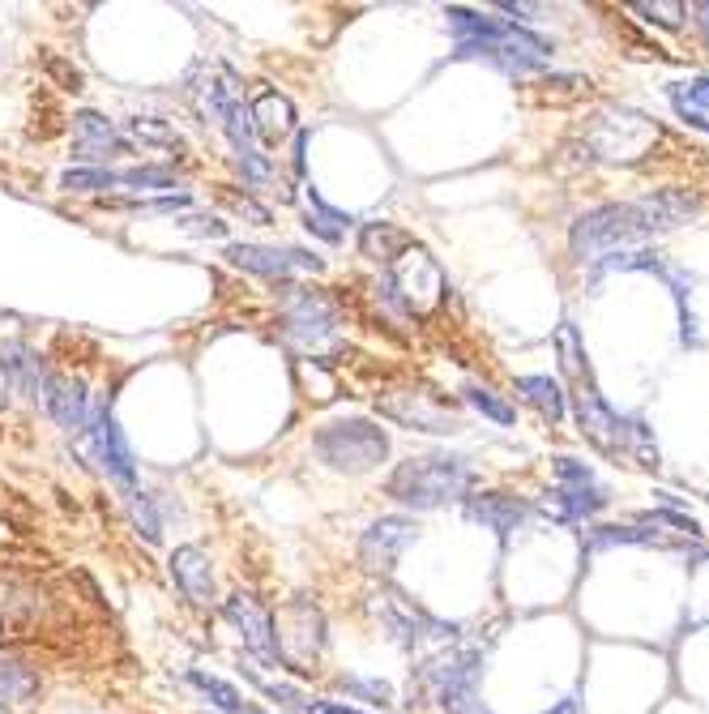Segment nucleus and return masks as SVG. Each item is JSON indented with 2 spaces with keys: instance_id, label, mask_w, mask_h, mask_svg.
<instances>
[{
  "instance_id": "16",
  "label": "nucleus",
  "mask_w": 709,
  "mask_h": 714,
  "mask_svg": "<svg viewBox=\"0 0 709 714\" xmlns=\"http://www.w3.org/2000/svg\"><path fill=\"white\" fill-rule=\"evenodd\" d=\"M628 206H632V215H637L641 236L676 231V227H683L688 219L701 215V197H692V192H683V189H662V192H655V197L628 201Z\"/></svg>"
},
{
  "instance_id": "5",
  "label": "nucleus",
  "mask_w": 709,
  "mask_h": 714,
  "mask_svg": "<svg viewBox=\"0 0 709 714\" xmlns=\"http://www.w3.org/2000/svg\"><path fill=\"white\" fill-rule=\"evenodd\" d=\"M479 651H445L419 667V688L445 714H488V706L479 702Z\"/></svg>"
},
{
  "instance_id": "43",
  "label": "nucleus",
  "mask_w": 709,
  "mask_h": 714,
  "mask_svg": "<svg viewBox=\"0 0 709 714\" xmlns=\"http://www.w3.org/2000/svg\"><path fill=\"white\" fill-rule=\"evenodd\" d=\"M697 22H701V30H706V39H709V0L706 4H697Z\"/></svg>"
},
{
  "instance_id": "7",
  "label": "nucleus",
  "mask_w": 709,
  "mask_h": 714,
  "mask_svg": "<svg viewBox=\"0 0 709 714\" xmlns=\"http://www.w3.org/2000/svg\"><path fill=\"white\" fill-rule=\"evenodd\" d=\"M637 240H646V236H641V227H637L632 206H599V210H586V215L573 222L569 252H573L577 261L599 266V261L616 257V252H628V245H637Z\"/></svg>"
},
{
  "instance_id": "36",
  "label": "nucleus",
  "mask_w": 709,
  "mask_h": 714,
  "mask_svg": "<svg viewBox=\"0 0 709 714\" xmlns=\"http://www.w3.org/2000/svg\"><path fill=\"white\" fill-rule=\"evenodd\" d=\"M48 73H52L56 82H60V90H73V95H78V90L86 86L82 69H78V65H69L64 56H48Z\"/></svg>"
},
{
  "instance_id": "27",
  "label": "nucleus",
  "mask_w": 709,
  "mask_h": 714,
  "mask_svg": "<svg viewBox=\"0 0 709 714\" xmlns=\"http://www.w3.org/2000/svg\"><path fill=\"white\" fill-rule=\"evenodd\" d=\"M39 697V676L13 660H0V706H30Z\"/></svg>"
},
{
  "instance_id": "40",
  "label": "nucleus",
  "mask_w": 709,
  "mask_h": 714,
  "mask_svg": "<svg viewBox=\"0 0 709 714\" xmlns=\"http://www.w3.org/2000/svg\"><path fill=\"white\" fill-rule=\"evenodd\" d=\"M184 222H197V227H192L197 236H214V240L227 236V222H219V219H184Z\"/></svg>"
},
{
  "instance_id": "14",
  "label": "nucleus",
  "mask_w": 709,
  "mask_h": 714,
  "mask_svg": "<svg viewBox=\"0 0 709 714\" xmlns=\"http://www.w3.org/2000/svg\"><path fill=\"white\" fill-rule=\"evenodd\" d=\"M90 437H94V449H99V458H103V467L108 475L116 479V488L129 496L137 493L141 484H137V458L133 449H129V440L120 433V424H116V415L103 407V411H90Z\"/></svg>"
},
{
  "instance_id": "17",
  "label": "nucleus",
  "mask_w": 709,
  "mask_h": 714,
  "mask_svg": "<svg viewBox=\"0 0 709 714\" xmlns=\"http://www.w3.org/2000/svg\"><path fill=\"white\" fill-rule=\"evenodd\" d=\"M0 377H4V389H9V394H22L30 403H39V398H43V385L52 377V368H48V359L39 356L30 343L9 338V343L0 347Z\"/></svg>"
},
{
  "instance_id": "6",
  "label": "nucleus",
  "mask_w": 709,
  "mask_h": 714,
  "mask_svg": "<svg viewBox=\"0 0 709 714\" xmlns=\"http://www.w3.org/2000/svg\"><path fill=\"white\" fill-rule=\"evenodd\" d=\"M282 338L308 356L338 347V308L321 287H291L282 282Z\"/></svg>"
},
{
  "instance_id": "1",
  "label": "nucleus",
  "mask_w": 709,
  "mask_h": 714,
  "mask_svg": "<svg viewBox=\"0 0 709 714\" xmlns=\"http://www.w3.org/2000/svg\"><path fill=\"white\" fill-rule=\"evenodd\" d=\"M445 22L453 34V52L462 60H488L491 69H500L509 78H530L551 65V43L518 22H500V18L475 13L462 4H449Z\"/></svg>"
},
{
  "instance_id": "24",
  "label": "nucleus",
  "mask_w": 709,
  "mask_h": 714,
  "mask_svg": "<svg viewBox=\"0 0 709 714\" xmlns=\"http://www.w3.org/2000/svg\"><path fill=\"white\" fill-rule=\"evenodd\" d=\"M351 222L354 219L347 215V210L329 206L317 189L303 192V227H308L317 240H326V245H342V240H347V231H351Z\"/></svg>"
},
{
  "instance_id": "9",
  "label": "nucleus",
  "mask_w": 709,
  "mask_h": 714,
  "mask_svg": "<svg viewBox=\"0 0 709 714\" xmlns=\"http://www.w3.org/2000/svg\"><path fill=\"white\" fill-rule=\"evenodd\" d=\"M586 141L599 150V159H616V163L625 159V163H632V159H641V155L658 141V129H655V120H646L641 111L607 108L590 120Z\"/></svg>"
},
{
  "instance_id": "23",
  "label": "nucleus",
  "mask_w": 709,
  "mask_h": 714,
  "mask_svg": "<svg viewBox=\"0 0 709 714\" xmlns=\"http://www.w3.org/2000/svg\"><path fill=\"white\" fill-rule=\"evenodd\" d=\"M415 240H410V231H402L398 222H363L359 227V252L368 257V261H377V266H393L402 252H410Z\"/></svg>"
},
{
  "instance_id": "44",
  "label": "nucleus",
  "mask_w": 709,
  "mask_h": 714,
  "mask_svg": "<svg viewBox=\"0 0 709 714\" xmlns=\"http://www.w3.org/2000/svg\"><path fill=\"white\" fill-rule=\"evenodd\" d=\"M0 407H4V385H0Z\"/></svg>"
},
{
  "instance_id": "15",
  "label": "nucleus",
  "mask_w": 709,
  "mask_h": 714,
  "mask_svg": "<svg viewBox=\"0 0 709 714\" xmlns=\"http://www.w3.org/2000/svg\"><path fill=\"white\" fill-rule=\"evenodd\" d=\"M381 411L407 428H419V433H437V437H453L462 428V419L449 411L445 403H437L432 394H419V389H407V394H393L385 398Z\"/></svg>"
},
{
  "instance_id": "19",
  "label": "nucleus",
  "mask_w": 709,
  "mask_h": 714,
  "mask_svg": "<svg viewBox=\"0 0 709 714\" xmlns=\"http://www.w3.org/2000/svg\"><path fill=\"white\" fill-rule=\"evenodd\" d=\"M39 403H43V411L52 415L64 433H78V428L90 424V394H86V385L73 381V377L52 373L48 385H43V398H39Z\"/></svg>"
},
{
  "instance_id": "34",
  "label": "nucleus",
  "mask_w": 709,
  "mask_h": 714,
  "mask_svg": "<svg viewBox=\"0 0 709 714\" xmlns=\"http://www.w3.org/2000/svg\"><path fill=\"white\" fill-rule=\"evenodd\" d=\"M129 133L141 141H163V146H176V129L171 125H163V120H150V116H137V120H129Z\"/></svg>"
},
{
  "instance_id": "11",
  "label": "nucleus",
  "mask_w": 709,
  "mask_h": 714,
  "mask_svg": "<svg viewBox=\"0 0 709 714\" xmlns=\"http://www.w3.org/2000/svg\"><path fill=\"white\" fill-rule=\"evenodd\" d=\"M222 616L236 625V633L244 637V646L257 655L261 663H270V667H287V655H282V642H278V629H273V616L266 607L257 604L252 595H231L227 604H222Z\"/></svg>"
},
{
  "instance_id": "30",
  "label": "nucleus",
  "mask_w": 709,
  "mask_h": 714,
  "mask_svg": "<svg viewBox=\"0 0 709 714\" xmlns=\"http://www.w3.org/2000/svg\"><path fill=\"white\" fill-rule=\"evenodd\" d=\"M116 185H120V171H111V167H69L60 176L64 192H103L116 189Z\"/></svg>"
},
{
  "instance_id": "10",
  "label": "nucleus",
  "mask_w": 709,
  "mask_h": 714,
  "mask_svg": "<svg viewBox=\"0 0 709 714\" xmlns=\"http://www.w3.org/2000/svg\"><path fill=\"white\" fill-rule=\"evenodd\" d=\"M236 270H248L257 278H273V282H291V275H321L326 261L308 248H273V245H227L222 252Z\"/></svg>"
},
{
  "instance_id": "41",
  "label": "nucleus",
  "mask_w": 709,
  "mask_h": 714,
  "mask_svg": "<svg viewBox=\"0 0 709 714\" xmlns=\"http://www.w3.org/2000/svg\"><path fill=\"white\" fill-rule=\"evenodd\" d=\"M308 714H363V711H354V706H347V702H317Z\"/></svg>"
},
{
  "instance_id": "33",
  "label": "nucleus",
  "mask_w": 709,
  "mask_h": 714,
  "mask_svg": "<svg viewBox=\"0 0 709 714\" xmlns=\"http://www.w3.org/2000/svg\"><path fill=\"white\" fill-rule=\"evenodd\" d=\"M120 185H129V189H167V192H176V176H171L167 167H129V171H120Z\"/></svg>"
},
{
  "instance_id": "39",
  "label": "nucleus",
  "mask_w": 709,
  "mask_h": 714,
  "mask_svg": "<svg viewBox=\"0 0 709 714\" xmlns=\"http://www.w3.org/2000/svg\"><path fill=\"white\" fill-rule=\"evenodd\" d=\"M342 685L351 688V693H363V697H377V702H393V688L385 685V681H363V676H351V681H342Z\"/></svg>"
},
{
  "instance_id": "32",
  "label": "nucleus",
  "mask_w": 709,
  "mask_h": 714,
  "mask_svg": "<svg viewBox=\"0 0 709 714\" xmlns=\"http://www.w3.org/2000/svg\"><path fill=\"white\" fill-rule=\"evenodd\" d=\"M462 394H466V403H470V407H475L479 415H488L491 424H505V428H509V424L518 419V411H513L509 403H500L488 385H466Z\"/></svg>"
},
{
  "instance_id": "22",
  "label": "nucleus",
  "mask_w": 709,
  "mask_h": 714,
  "mask_svg": "<svg viewBox=\"0 0 709 714\" xmlns=\"http://www.w3.org/2000/svg\"><path fill=\"white\" fill-rule=\"evenodd\" d=\"M248 116H252V133L261 141H270V146L296 133V108H291V99L278 95V90H261V95L248 103Z\"/></svg>"
},
{
  "instance_id": "38",
  "label": "nucleus",
  "mask_w": 709,
  "mask_h": 714,
  "mask_svg": "<svg viewBox=\"0 0 709 714\" xmlns=\"http://www.w3.org/2000/svg\"><path fill=\"white\" fill-rule=\"evenodd\" d=\"M266 688V693H270L273 702H282V706H287V711H312V702H308V697H303L300 688H291V685H261Z\"/></svg>"
},
{
  "instance_id": "2",
  "label": "nucleus",
  "mask_w": 709,
  "mask_h": 714,
  "mask_svg": "<svg viewBox=\"0 0 709 714\" xmlns=\"http://www.w3.org/2000/svg\"><path fill=\"white\" fill-rule=\"evenodd\" d=\"M470 484H475L470 458H462V454H428V458H407L389 475L385 493L393 496L398 505H407V509L428 514V509H440L449 500H466Z\"/></svg>"
},
{
  "instance_id": "42",
  "label": "nucleus",
  "mask_w": 709,
  "mask_h": 714,
  "mask_svg": "<svg viewBox=\"0 0 709 714\" xmlns=\"http://www.w3.org/2000/svg\"><path fill=\"white\" fill-rule=\"evenodd\" d=\"M543 714H581V706H577V697H565V702H556V706Z\"/></svg>"
},
{
  "instance_id": "20",
  "label": "nucleus",
  "mask_w": 709,
  "mask_h": 714,
  "mask_svg": "<svg viewBox=\"0 0 709 714\" xmlns=\"http://www.w3.org/2000/svg\"><path fill=\"white\" fill-rule=\"evenodd\" d=\"M167 569H171L180 595H184L189 604H210V599H214V569H210V556L201 548H192V544L176 548L171 561H167Z\"/></svg>"
},
{
  "instance_id": "29",
  "label": "nucleus",
  "mask_w": 709,
  "mask_h": 714,
  "mask_svg": "<svg viewBox=\"0 0 709 714\" xmlns=\"http://www.w3.org/2000/svg\"><path fill=\"white\" fill-rule=\"evenodd\" d=\"M124 500H129V523H133L137 535H141L146 544H159V539H163V523H159L154 496H146L141 488H137V493H129Z\"/></svg>"
},
{
  "instance_id": "26",
  "label": "nucleus",
  "mask_w": 709,
  "mask_h": 714,
  "mask_svg": "<svg viewBox=\"0 0 709 714\" xmlns=\"http://www.w3.org/2000/svg\"><path fill=\"white\" fill-rule=\"evenodd\" d=\"M518 394L543 415L547 424H560V419L569 415L565 389H560V381H551V377H518Z\"/></svg>"
},
{
  "instance_id": "13",
  "label": "nucleus",
  "mask_w": 709,
  "mask_h": 714,
  "mask_svg": "<svg viewBox=\"0 0 709 714\" xmlns=\"http://www.w3.org/2000/svg\"><path fill=\"white\" fill-rule=\"evenodd\" d=\"M415 539H419V526L410 523V518L385 514V518H377V523L359 535V561H363L368 574H389Z\"/></svg>"
},
{
  "instance_id": "21",
  "label": "nucleus",
  "mask_w": 709,
  "mask_h": 714,
  "mask_svg": "<svg viewBox=\"0 0 709 714\" xmlns=\"http://www.w3.org/2000/svg\"><path fill=\"white\" fill-rule=\"evenodd\" d=\"M466 514H470L475 523H483L488 530H496L500 539H509V535L526 523L530 505L509 493H479V496H466Z\"/></svg>"
},
{
  "instance_id": "3",
  "label": "nucleus",
  "mask_w": 709,
  "mask_h": 714,
  "mask_svg": "<svg viewBox=\"0 0 709 714\" xmlns=\"http://www.w3.org/2000/svg\"><path fill=\"white\" fill-rule=\"evenodd\" d=\"M573 398H577L581 437L595 440L602 454H625V458H632L637 467L658 470V445H655V433L646 428V419L620 415L616 407H607L599 389H581Z\"/></svg>"
},
{
  "instance_id": "37",
  "label": "nucleus",
  "mask_w": 709,
  "mask_h": 714,
  "mask_svg": "<svg viewBox=\"0 0 709 714\" xmlns=\"http://www.w3.org/2000/svg\"><path fill=\"white\" fill-rule=\"evenodd\" d=\"M227 201H231V210H236V215L252 219L257 227H270V210H266L261 201H252V197H240V192H231V189H227Z\"/></svg>"
},
{
  "instance_id": "35",
  "label": "nucleus",
  "mask_w": 709,
  "mask_h": 714,
  "mask_svg": "<svg viewBox=\"0 0 709 714\" xmlns=\"http://www.w3.org/2000/svg\"><path fill=\"white\" fill-rule=\"evenodd\" d=\"M632 13H641L646 22H658V27H680L683 18V4L680 0H667V4H632Z\"/></svg>"
},
{
  "instance_id": "28",
  "label": "nucleus",
  "mask_w": 709,
  "mask_h": 714,
  "mask_svg": "<svg viewBox=\"0 0 709 714\" xmlns=\"http://www.w3.org/2000/svg\"><path fill=\"white\" fill-rule=\"evenodd\" d=\"M184 681H189L197 693H206V697L214 702V711L244 714V697H240V688H236V685H227V681H219V676H206V672H197V667H192Z\"/></svg>"
},
{
  "instance_id": "12",
  "label": "nucleus",
  "mask_w": 709,
  "mask_h": 714,
  "mask_svg": "<svg viewBox=\"0 0 709 714\" xmlns=\"http://www.w3.org/2000/svg\"><path fill=\"white\" fill-rule=\"evenodd\" d=\"M377 621H381V629L398 642V646H419L423 637H453L458 625H445L437 616H428L423 607H415L407 595H398V591H385L377 595Z\"/></svg>"
},
{
  "instance_id": "8",
  "label": "nucleus",
  "mask_w": 709,
  "mask_h": 714,
  "mask_svg": "<svg viewBox=\"0 0 709 714\" xmlns=\"http://www.w3.org/2000/svg\"><path fill=\"white\" fill-rule=\"evenodd\" d=\"M556 488L547 493L543 500V514L551 523H586V518H595L599 509H607V488H602L599 479H595V467H586V463H577V458H556Z\"/></svg>"
},
{
  "instance_id": "18",
  "label": "nucleus",
  "mask_w": 709,
  "mask_h": 714,
  "mask_svg": "<svg viewBox=\"0 0 709 714\" xmlns=\"http://www.w3.org/2000/svg\"><path fill=\"white\" fill-rule=\"evenodd\" d=\"M124 150H129V141H124V133L111 125L108 116H99V111H78L73 116V155L78 159L103 163V159L124 155Z\"/></svg>"
},
{
  "instance_id": "25",
  "label": "nucleus",
  "mask_w": 709,
  "mask_h": 714,
  "mask_svg": "<svg viewBox=\"0 0 709 714\" xmlns=\"http://www.w3.org/2000/svg\"><path fill=\"white\" fill-rule=\"evenodd\" d=\"M667 99L680 116L683 125L709 133V78H692V82H671L667 86Z\"/></svg>"
},
{
  "instance_id": "4",
  "label": "nucleus",
  "mask_w": 709,
  "mask_h": 714,
  "mask_svg": "<svg viewBox=\"0 0 709 714\" xmlns=\"http://www.w3.org/2000/svg\"><path fill=\"white\" fill-rule=\"evenodd\" d=\"M312 454L338 475H368L389 458V433L372 419H333L312 433Z\"/></svg>"
},
{
  "instance_id": "31",
  "label": "nucleus",
  "mask_w": 709,
  "mask_h": 714,
  "mask_svg": "<svg viewBox=\"0 0 709 714\" xmlns=\"http://www.w3.org/2000/svg\"><path fill=\"white\" fill-rule=\"evenodd\" d=\"M616 544H662L658 530H646V523L632 526H595L590 530V548H616Z\"/></svg>"
}]
</instances>
